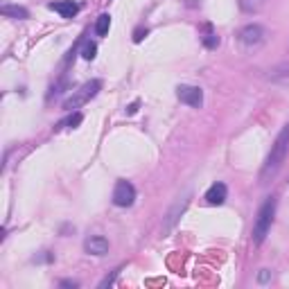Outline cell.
Masks as SVG:
<instances>
[{
    "label": "cell",
    "instance_id": "cell-5",
    "mask_svg": "<svg viewBox=\"0 0 289 289\" xmlns=\"http://www.w3.org/2000/svg\"><path fill=\"white\" fill-rule=\"evenodd\" d=\"M176 97L181 99L183 104L192 107V109H201V104H203V91L199 86H188V84H181V86L176 88Z\"/></svg>",
    "mask_w": 289,
    "mask_h": 289
},
{
    "label": "cell",
    "instance_id": "cell-18",
    "mask_svg": "<svg viewBox=\"0 0 289 289\" xmlns=\"http://www.w3.org/2000/svg\"><path fill=\"white\" fill-rule=\"evenodd\" d=\"M257 280H260V282H267V280H269V271L262 269V271H260V276H257Z\"/></svg>",
    "mask_w": 289,
    "mask_h": 289
},
{
    "label": "cell",
    "instance_id": "cell-15",
    "mask_svg": "<svg viewBox=\"0 0 289 289\" xmlns=\"http://www.w3.org/2000/svg\"><path fill=\"white\" fill-rule=\"evenodd\" d=\"M95 55H97V45L93 43V41H88V43H84V48H82V57L86 61H93L95 59Z\"/></svg>",
    "mask_w": 289,
    "mask_h": 289
},
{
    "label": "cell",
    "instance_id": "cell-16",
    "mask_svg": "<svg viewBox=\"0 0 289 289\" xmlns=\"http://www.w3.org/2000/svg\"><path fill=\"white\" fill-rule=\"evenodd\" d=\"M203 45H206V48H210V50L217 48V45H219V36L215 34L213 30H210V25H208V34L203 36Z\"/></svg>",
    "mask_w": 289,
    "mask_h": 289
},
{
    "label": "cell",
    "instance_id": "cell-12",
    "mask_svg": "<svg viewBox=\"0 0 289 289\" xmlns=\"http://www.w3.org/2000/svg\"><path fill=\"white\" fill-rule=\"evenodd\" d=\"M238 5H240L242 12L255 14V12H260V9L265 7V0H238Z\"/></svg>",
    "mask_w": 289,
    "mask_h": 289
},
{
    "label": "cell",
    "instance_id": "cell-2",
    "mask_svg": "<svg viewBox=\"0 0 289 289\" xmlns=\"http://www.w3.org/2000/svg\"><path fill=\"white\" fill-rule=\"evenodd\" d=\"M273 215H276V199L269 197V199H267V201L260 206V213H257L255 224H253V242H255V244H262V242H265L267 233L271 230Z\"/></svg>",
    "mask_w": 289,
    "mask_h": 289
},
{
    "label": "cell",
    "instance_id": "cell-14",
    "mask_svg": "<svg viewBox=\"0 0 289 289\" xmlns=\"http://www.w3.org/2000/svg\"><path fill=\"white\" fill-rule=\"evenodd\" d=\"M82 120H84L82 113H72V115H68L64 122H59V127H57V129H61V127H72V129H75V127H80V124H82Z\"/></svg>",
    "mask_w": 289,
    "mask_h": 289
},
{
    "label": "cell",
    "instance_id": "cell-13",
    "mask_svg": "<svg viewBox=\"0 0 289 289\" xmlns=\"http://www.w3.org/2000/svg\"><path fill=\"white\" fill-rule=\"evenodd\" d=\"M109 28H111V16H109V14H102V16H97L95 32H97L99 36H107V34H109Z\"/></svg>",
    "mask_w": 289,
    "mask_h": 289
},
{
    "label": "cell",
    "instance_id": "cell-20",
    "mask_svg": "<svg viewBox=\"0 0 289 289\" xmlns=\"http://www.w3.org/2000/svg\"><path fill=\"white\" fill-rule=\"evenodd\" d=\"M61 287H72V289H75V287H77V282H70V280H64V282H61Z\"/></svg>",
    "mask_w": 289,
    "mask_h": 289
},
{
    "label": "cell",
    "instance_id": "cell-6",
    "mask_svg": "<svg viewBox=\"0 0 289 289\" xmlns=\"http://www.w3.org/2000/svg\"><path fill=\"white\" fill-rule=\"evenodd\" d=\"M240 43L246 45V48H257V45L265 41V28L260 25H246V28L240 30Z\"/></svg>",
    "mask_w": 289,
    "mask_h": 289
},
{
    "label": "cell",
    "instance_id": "cell-19",
    "mask_svg": "<svg viewBox=\"0 0 289 289\" xmlns=\"http://www.w3.org/2000/svg\"><path fill=\"white\" fill-rule=\"evenodd\" d=\"M138 107H140V104H138V102H134V104H129V109H127V115H134L136 111H138Z\"/></svg>",
    "mask_w": 289,
    "mask_h": 289
},
{
    "label": "cell",
    "instance_id": "cell-4",
    "mask_svg": "<svg viewBox=\"0 0 289 289\" xmlns=\"http://www.w3.org/2000/svg\"><path fill=\"white\" fill-rule=\"evenodd\" d=\"M134 201H136V188L129 181L120 178L113 188V203L120 208H129V206H134Z\"/></svg>",
    "mask_w": 289,
    "mask_h": 289
},
{
    "label": "cell",
    "instance_id": "cell-8",
    "mask_svg": "<svg viewBox=\"0 0 289 289\" xmlns=\"http://www.w3.org/2000/svg\"><path fill=\"white\" fill-rule=\"evenodd\" d=\"M48 7L52 12H57L61 18H72L80 14V5L75 3V0H57V3H50Z\"/></svg>",
    "mask_w": 289,
    "mask_h": 289
},
{
    "label": "cell",
    "instance_id": "cell-11",
    "mask_svg": "<svg viewBox=\"0 0 289 289\" xmlns=\"http://www.w3.org/2000/svg\"><path fill=\"white\" fill-rule=\"evenodd\" d=\"M0 14L7 18H14V20H25L30 16V12L25 7H18V5H3L0 7Z\"/></svg>",
    "mask_w": 289,
    "mask_h": 289
},
{
    "label": "cell",
    "instance_id": "cell-17",
    "mask_svg": "<svg viewBox=\"0 0 289 289\" xmlns=\"http://www.w3.org/2000/svg\"><path fill=\"white\" fill-rule=\"evenodd\" d=\"M143 36H147V28H145V30L138 28V30L134 32V41H136V43H140V41H143Z\"/></svg>",
    "mask_w": 289,
    "mask_h": 289
},
{
    "label": "cell",
    "instance_id": "cell-10",
    "mask_svg": "<svg viewBox=\"0 0 289 289\" xmlns=\"http://www.w3.org/2000/svg\"><path fill=\"white\" fill-rule=\"evenodd\" d=\"M188 203H190V199H188V194L183 199H178V201L174 203V208L167 213V219H165V230H172V226H174L178 222V217L183 215V210L188 208Z\"/></svg>",
    "mask_w": 289,
    "mask_h": 289
},
{
    "label": "cell",
    "instance_id": "cell-1",
    "mask_svg": "<svg viewBox=\"0 0 289 289\" xmlns=\"http://www.w3.org/2000/svg\"><path fill=\"white\" fill-rule=\"evenodd\" d=\"M287 151H289V124H285V129L278 134L276 143H273L269 156H267L265 165H262V174H260L262 181H269L271 176L278 174V170H280L287 159Z\"/></svg>",
    "mask_w": 289,
    "mask_h": 289
},
{
    "label": "cell",
    "instance_id": "cell-3",
    "mask_svg": "<svg viewBox=\"0 0 289 289\" xmlns=\"http://www.w3.org/2000/svg\"><path fill=\"white\" fill-rule=\"evenodd\" d=\"M99 88H102V82H97V80H93V82L84 84L80 91L72 93V97H68V99H66L64 109H68V111H72V109H80L82 104H86L88 99H93V97L97 95Z\"/></svg>",
    "mask_w": 289,
    "mask_h": 289
},
{
    "label": "cell",
    "instance_id": "cell-9",
    "mask_svg": "<svg viewBox=\"0 0 289 289\" xmlns=\"http://www.w3.org/2000/svg\"><path fill=\"white\" fill-rule=\"evenodd\" d=\"M84 249L91 255H104L109 251V240L102 238V235H93V238H88L84 242Z\"/></svg>",
    "mask_w": 289,
    "mask_h": 289
},
{
    "label": "cell",
    "instance_id": "cell-7",
    "mask_svg": "<svg viewBox=\"0 0 289 289\" xmlns=\"http://www.w3.org/2000/svg\"><path fill=\"white\" fill-rule=\"evenodd\" d=\"M226 197H228V188H226V183L217 181V183H213V186L208 188L206 203L208 206H222V203L226 201Z\"/></svg>",
    "mask_w": 289,
    "mask_h": 289
}]
</instances>
